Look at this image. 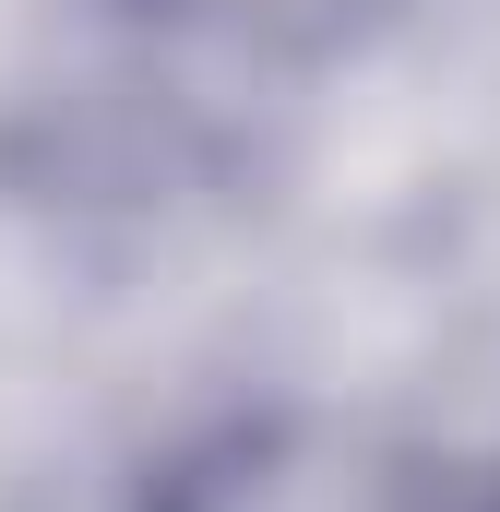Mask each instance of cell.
Masks as SVG:
<instances>
[]
</instances>
